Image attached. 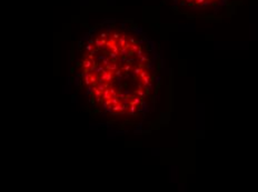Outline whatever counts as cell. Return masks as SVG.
<instances>
[{
  "label": "cell",
  "mask_w": 258,
  "mask_h": 192,
  "mask_svg": "<svg viewBox=\"0 0 258 192\" xmlns=\"http://www.w3.org/2000/svg\"><path fill=\"white\" fill-rule=\"evenodd\" d=\"M69 81L84 109L114 129L147 132L165 114L164 58L133 20L105 19L88 28L72 52Z\"/></svg>",
  "instance_id": "obj_1"
},
{
  "label": "cell",
  "mask_w": 258,
  "mask_h": 192,
  "mask_svg": "<svg viewBox=\"0 0 258 192\" xmlns=\"http://www.w3.org/2000/svg\"><path fill=\"white\" fill-rule=\"evenodd\" d=\"M176 13L191 18L218 19L235 9L239 0H163Z\"/></svg>",
  "instance_id": "obj_2"
}]
</instances>
